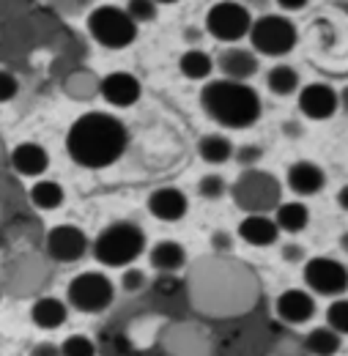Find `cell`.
I'll return each instance as SVG.
<instances>
[{"instance_id":"obj_1","label":"cell","mask_w":348,"mask_h":356,"mask_svg":"<svg viewBox=\"0 0 348 356\" xmlns=\"http://www.w3.org/2000/svg\"><path fill=\"white\" fill-rule=\"evenodd\" d=\"M127 143H129L127 127L116 115L99 110L80 115L66 134L69 156L88 170H102L118 162L127 151Z\"/></svg>"},{"instance_id":"obj_2","label":"cell","mask_w":348,"mask_h":356,"mask_svg":"<svg viewBox=\"0 0 348 356\" xmlns=\"http://www.w3.org/2000/svg\"><path fill=\"white\" fill-rule=\"evenodd\" d=\"M200 104L212 121L228 129H247L261 118V96L247 83L212 80L200 90Z\"/></svg>"},{"instance_id":"obj_3","label":"cell","mask_w":348,"mask_h":356,"mask_svg":"<svg viewBox=\"0 0 348 356\" xmlns=\"http://www.w3.org/2000/svg\"><path fill=\"white\" fill-rule=\"evenodd\" d=\"M145 250V233L143 227L134 222H113L107 225L96 241H93V255L102 266L110 268H127L134 261L140 258Z\"/></svg>"},{"instance_id":"obj_4","label":"cell","mask_w":348,"mask_h":356,"mask_svg":"<svg viewBox=\"0 0 348 356\" xmlns=\"http://www.w3.org/2000/svg\"><path fill=\"white\" fill-rule=\"evenodd\" d=\"M230 195H233V203L242 211H247V214H269V211H274L280 206L283 186L271 173L258 170V168H247L242 176L233 181Z\"/></svg>"},{"instance_id":"obj_5","label":"cell","mask_w":348,"mask_h":356,"mask_svg":"<svg viewBox=\"0 0 348 356\" xmlns=\"http://www.w3.org/2000/svg\"><path fill=\"white\" fill-rule=\"evenodd\" d=\"M88 33L107 49H124L137 39V22L121 6H96L88 14Z\"/></svg>"},{"instance_id":"obj_6","label":"cell","mask_w":348,"mask_h":356,"mask_svg":"<svg viewBox=\"0 0 348 356\" xmlns=\"http://www.w3.org/2000/svg\"><path fill=\"white\" fill-rule=\"evenodd\" d=\"M296 25L283 17V14H263L258 19H253L250 28V42L253 49L269 55V58H283L296 47Z\"/></svg>"},{"instance_id":"obj_7","label":"cell","mask_w":348,"mask_h":356,"mask_svg":"<svg viewBox=\"0 0 348 356\" xmlns=\"http://www.w3.org/2000/svg\"><path fill=\"white\" fill-rule=\"evenodd\" d=\"M250 28H253L250 8L239 0H219L206 14V31L225 44L242 42L244 36H250Z\"/></svg>"},{"instance_id":"obj_8","label":"cell","mask_w":348,"mask_h":356,"mask_svg":"<svg viewBox=\"0 0 348 356\" xmlns=\"http://www.w3.org/2000/svg\"><path fill=\"white\" fill-rule=\"evenodd\" d=\"M116 299V288L107 274L102 271H83L69 282V302L80 312H102Z\"/></svg>"},{"instance_id":"obj_9","label":"cell","mask_w":348,"mask_h":356,"mask_svg":"<svg viewBox=\"0 0 348 356\" xmlns=\"http://www.w3.org/2000/svg\"><path fill=\"white\" fill-rule=\"evenodd\" d=\"M305 282L318 296H340L348 291V268L335 258H313L305 264Z\"/></svg>"},{"instance_id":"obj_10","label":"cell","mask_w":348,"mask_h":356,"mask_svg":"<svg viewBox=\"0 0 348 356\" xmlns=\"http://www.w3.org/2000/svg\"><path fill=\"white\" fill-rule=\"evenodd\" d=\"M47 252L58 264H74L88 252V236L77 225H55L47 233Z\"/></svg>"},{"instance_id":"obj_11","label":"cell","mask_w":348,"mask_h":356,"mask_svg":"<svg viewBox=\"0 0 348 356\" xmlns=\"http://www.w3.org/2000/svg\"><path fill=\"white\" fill-rule=\"evenodd\" d=\"M338 107H340V96L326 83H310L299 90V110H302V115L313 118V121L332 118L338 113Z\"/></svg>"},{"instance_id":"obj_12","label":"cell","mask_w":348,"mask_h":356,"mask_svg":"<svg viewBox=\"0 0 348 356\" xmlns=\"http://www.w3.org/2000/svg\"><path fill=\"white\" fill-rule=\"evenodd\" d=\"M99 93L113 107H132V104L140 102L143 86H140V80L134 74H129V72H113V74H107L102 80Z\"/></svg>"},{"instance_id":"obj_13","label":"cell","mask_w":348,"mask_h":356,"mask_svg":"<svg viewBox=\"0 0 348 356\" xmlns=\"http://www.w3.org/2000/svg\"><path fill=\"white\" fill-rule=\"evenodd\" d=\"M148 211H151L157 220H162V222H178V220L187 217L189 200H187V195H184L181 189H175V186H162V189L151 192V197H148Z\"/></svg>"},{"instance_id":"obj_14","label":"cell","mask_w":348,"mask_h":356,"mask_svg":"<svg viewBox=\"0 0 348 356\" xmlns=\"http://www.w3.org/2000/svg\"><path fill=\"white\" fill-rule=\"evenodd\" d=\"M219 72L225 74V80H236V83H247L255 72H258V55L253 49L244 47H228L217 60Z\"/></svg>"},{"instance_id":"obj_15","label":"cell","mask_w":348,"mask_h":356,"mask_svg":"<svg viewBox=\"0 0 348 356\" xmlns=\"http://www.w3.org/2000/svg\"><path fill=\"white\" fill-rule=\"evenodd\" d=\"M277 315L285 323H307L315 315V299L302 288H288L277 296Z\"/></svg>"},{"instance_id":"obj_16","label":"cell","mask_w":348,"mask_h":356,"mask_svg":"<svg viewBox=\"0 0 348 356\" xmlns=\"http://www.w3.org/2000/svg\"><path fill=\"white\" fill-rule=\"evenodd\" d=\"M288 186H291V192H296V195H302V197H310V195H318L324 186H326V173L315 165V162H294L291 168H288Z\"/></svg>"},{"instance_id":"obj_17","label":"cell","mask_w":348,"mask_h":356,"mask_svg":"<svg viewBox=\"0 0 348 356\" xmlns=\"http://www.w3.org/2000/svg\"><path fill=\"white\" fill-rule=\"evenodd\" d=\"M11 168L19 176L39 178L49 168V154L44 151L39 143H19L11 151Z\"/></svg>"},{"instance_id":"obj_18","label":"cell","mask_w":348,"mask_h":356,"mask_svg":"<svg viewBox=\"0 0 348 356\" xmlns=\"http://www.w3.org/2000/svg\"><path fill=\"white\" fill-rule=\"evenodd\" d=\"M239 236L250 247H271L277 241V236H280V227L266 214H247L239 222Z\"/></svg>"},{"instance_id":"obj_19","label":"cell","mask_w":348,"mask_h":356,"mask_svg":"<svg viewBox=\"0 0 348 356\" xmlns=\"http://www.w3.org/2000/svg\"><path fill=\"white\" fill-rule=\"evenodd\" d=\"M148 258H151V266L157 268V271L173 274V271H178L187 264V250L178 241H159V244H154Z\"/></svg>"},{"instance_id":"obj_20","label":"cell","mask_w":348,"mask_h":356,"mask_svg":"<svg viewBox=\"0 0 348 356\" xmlns=\"http://www.w3.org/2000/svg\"><path fill=\"white\" fill-rule=\"evenodd\" d=\"M31 318L39 329H58L66 321V305L55 296H42L33 302L31 307Z\"/></svg>"},{"instance_id":"obj_21","label":"cell","mask_w":348,"mask_h":356,"mask_svg":"<svg viewBox=\"0 0 348 356\" xmlns=\"http://www.w3.org/2000/svg\"><path fill=\"white\" fill-rule=\"evenodd\" d=\"M274 222L280 230L285 233H302L310 222V209L299 200H291V203H280L274 209Z\"/></svg>"},{"instance_id":"obj_22","label":"cell","mask_w":348,"mask_h":356,"mask_svg":"<svg viewBox=\"0 0 348 356\" xmlns=\"http://www.w3.org/2000/svg\"><path fill=\"white\" fill-rule=\"evenodd\" d=\"M178 69L187 80H209V74L214 72V60H212L209 52L192 47L178 58Z\"/></svg>"},{"instance_id":"obj_23","label":"cell","mask_w":348,"mask_h":356,"mask_svg":"<svg viewBox=\"0 0 348 356\" xmlns=\"http://www.w3.org/2000/svg\"><path fill=\"white\" fill-rule=\"evenodd\" d=\"M198 154H200V159L203 162H209V165H225L230 156H233V143L225 137V134H206V137H200V143H198Z\"/></svg>"},{"instance_id":"obj_24","label":"cell","mask_w":348,"mask_h":356,"mask_svg":"<svg viewBox=\"0 0 348 356\" xmlns=\"http://www.w3.org/2000/svg\"><path fill=\"white\" fill-rule=\"evenodd\" d=\"M31 200L39 211H55L61 203H63V186L58 181H49V178H39L33 186H31Z\"/></svg>"},{"instance_id":"obj_25","label":"cell","mask_w":348,"mask_h":356,"mask_svg":"<svg viewBox=\"0 0 348 356\" xmlns=\"http://www.w3.org/2000/svg\"><path fill=\"white\" fill-rule=\"evenodd\" d=\"M305 348L313 356H335L340 351V334L329 326H318L305 337Z\"/></svg>"},{"instance_id":"obj_26","label":"cell","mask_w":348,"mask_h":356,"mask_svg":"<svg viewBox=\"0 0 348 356\" xmlns=\"http://www.w3.org/2000/svg\"><path fill=\"white\" fill-rule=\"evenodd\" d=\"M266 86H269L271 93H277V96H288V93H294V90L299 88V72H296L294 66L280 63V66L269 69Z\"/></svg>"},{"instance_id":"obj_27","label":"cell","mask_w":348,"mask_h":356,"mask_svg":"<svg viewBox=\"0 0 348 356\" xmlns=\"http://www.w3.org/2000/svg\"><path fill=\"white\" fill-rule=\"evenodd\" d=\"M326 326L335 329L340 337L348 334V299H338L326 310Z\"/></svg>"},{"instance_id":"obj_28","label":"cell","mask_w":348,"mask_h":356,"mask_svg":"<svg viewBox=\"0 0 348 356\" xmlns=\"http://www.w3.org/2000/svg\"><path fill=\"white\" fill-rule=\"evenodd\" d=\"M61 354L63 356H96V346L86 334H72L61 343Z\"/></svg>"},{"instance_id":"obj_29","label":"cell","mask_w":348,"mask_h":356,"mask_svg":"<svg viewBox=\"0 0 348 356\" xmlns=\"http://www.w3.org/2000/svg\"><path fill=\"white\" fill-rule=\"evenodd\" d=\"M127 14H129L132 19L140 25V22H151V19H157V3L154 0H127Z\"/></svg>"},{"instance_id":"obj_30","label":"cell","mask_w":348,"mask_h":356,"mask_svg":"<svg viewBox=\"0 0 348 356\" xmlns=\"http://www.w3.org/2000/svg\"><path fill=\"white\" fill-rule=\"evenodd\" d=\"M198 192H200L206 200H219V197L228 192V184H225V178L217 176V173H209V176L200 178Z\"/></svg>"},{"instance_id":"obj_31","label":"cell","mask_w":348,"mask_h":356,"mask_svg":"<svg viewBox=\"0 0 348 356\" xmlns=\"http://www.w3.org/2000/svg\"><path fill=\"white\" fill-rule=\"evenodd\" d=\"M17 90H19L17 77H14L11 72L0 69V104H3V102H11V99L17 96Z\"/></svg>"},{"instance_id":"obj_32","label":"cell","mask_w":348,"mask_h":356,"mask_svg":"<svg viewBox=\"0 0 348 356\" xmlns=\"http://www.w3.org/2000/svg\"><path fill=\"white\" fill-rule=\"evenodd\" d=\"M121 285H124V291H140L143 285H145V274L140 271V268H127L124 271V277H121Z\"/></svg>"},{"instance_id":"obj_33","label":"cell","mask_w":348,"mask_h":356,"mask_svg":"<svg viewBox=\"0 0 348 356\" xmlns=\"http://www.w3.org/2000/svg\"><path fill=\"white\" fill-rule=\"evenodd\" d=\"M236 156H239V162H242L244 168H253V165L263 156V151L258 148V145H242Z\"/></svg>"},{"instance_id":"obj_34","label":"cell","mask_w":348,"mask_h":356,"mask_svg":"<svg viewBox=\"0 0 348 356\" xmlns=\"http://www.w3.org/2000/svg\"><path fill=\"white\" fill-rule=\"evenodd\" d=\"M283 258H285L288 264H296V261L305 258V247H299V244H285V247H283Z\"/></svg>"},{"instance_id":"obj_35","label":"cell","mask_w":348,"mask_h":356,"mask_svg":"<svg viewBox=\"0 0 348 356\" xmlns=\"http://www.w3.org/2000/svg\"><path fill=\"white\" fill-rule=\"evenodd\" d=\"M212 247L225 252V250H230V247H233V241H230V236H228L225 230H217V233L212 236Z\"/></svg>"},{"instance_id":"obj_36","label":"cell","mask_w":348,"mask_h":356,"mask_svg":"<svg viewBox=\"0 0 348 356\" xmlns=\"http://www.w3.org/2000/svg\"><path fill=\"white\" fill-rule=\"evenodd\" d=\"M31 356H63V354H61V348L55 343H39Z\"/></svg>"},{"instance_id":"obj_37","label":"cell","mask_w":348,"mask_h":356,"mask_svg":"<svg viewBox=\"0 0 348 356\" xmlns=\"http://www.w3.org/2000/svg\"><path fill=\"white\" fill-rule=\"evenodd\" d=\"M277 6L285 8V11H299L307 6V0H277Z\"/></svg>"},{"instance_id":"obj_38","label":"cell","mask_w":348,"mask_h":356,"mask_svg":"<svg viewBox=\"0 0 348 356\" xmlns=\"http://www.w3.org/2000/svg\"><path fill=\"white\" fill-rule=\"evenodd\" d=\"M338 206H340L343 211H348V184L338 192Z\"/></svg>"},{"instance_id":"obj_39","label":"cell","mask_w":348,"mask_h":356,"mask_svg":"<svg viewBox=\"0 0 348 356\" xmlns=\"http://www.w3.org/2000/svg\"><path fill=\"white\" fill-rule=\"evenodd\" d=\"M338 96H340V107H343V110H346V113H348V86H346V88H343V90H340Z\"/></svg>"},{"instance_id":"obj_40","label":"cell","mask_w":348,"mask_h":356,"mask_svg":"<svg viewBox=\"0 0 348 356\" xmlns=\"http://www.w3.org/2000/svg\"><path fill=\"white\" fill-rule=\"evenodd\" d=\"M340 247L348 252V233H343V236H340Z\"/></svg>"},{"instance_id":"obj_41","label":"cell","mask_w":348,"mask_h":356,"mask_svg":"<svg viewBox=\"0 0 348 356\" xmlns=\"http://www.w3.org/2000/svg\"><path fill=\"white\" fill-rule=\"evenodd\" d=\"M157 6H168V3H178V0H154Z\"/></svg>"}]
</instances>
